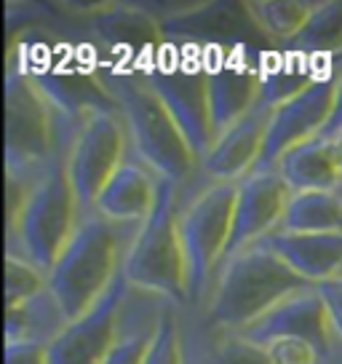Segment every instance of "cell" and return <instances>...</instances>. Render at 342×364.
I'll return each instance as SVG.
<instances>
[{
  "label": "cell",
  "instance_id": "7",
  "mask_svg": "<svg viewBox=\"0 0 342 364\" xmlns=\"http://www.w3.org/2000/svg\"><path fill=\"white\" fill-rule=\"evenodd\" d=\"M238 182H209L180 209V236L190 271V300L209 297L233 233Z\"/></svg>",
  "mask_w": 342,
  "mask_h": 364
},
{
  "label": "cell",
  "instance_id": "3",
  "mask_svg": "<svg viewBox=\"0 0 342 364\" xmlns=\"http://www.w3.org/2000/svg\"><path fill=\"white\" fill-rule=\"evenodd\" d=\"M308 287L313 284L297 276L278 255L254 244L219 265L206 297V321L211 330L238 332L265 316L284 297Z\"/></svg>",
  "mask_w": 342,
  "mask_h": 364
},
{
  "label": "cell",
  "instance_id": "32",
  "mask_svg": "<svg viewBox=\"0 0 342 364\" xmlns=\"http://www.w3.org/2000/svg\"><path fill=\"white\" fill-rule=\"evenodd\" d=\"M316 289H319L321 300H324V306H326L331 332H334L337 343H342V273H337V276H331L326 282L316 284Z\"/></svg>",
  "mask_w": 342,
  "mask_h": 364
},
{
  "label": "cell",
  "instance_id": "17",
  "mask_svg": "<svg viewBox=\"0 0 342 364\" xmlns=\"http://www.w3.org/2000/svg\"><path fill=\"white\" fill-rule=\"evenodd\" d=\"M160 177L137 156H126L110 182L104 185L92 212L118 225H142L158 201Z\"/></svg>",
  "mask_w": 342,
  "mask_h": 364
},
{
  "label": "cell",
  "instance_id": "10",
  "mask_svg": "<svg viewBox=\"0 0 342 364\" xmlns=\"http://www.w3.org/2000/svg\"><path fill=\"white\" fill-rule=\"evenodd\" d=\"M131 297V284L123 271L107 289V295L80 318L70 321L57 341L48 346L51 364H104L113 351L123 324V306Z\"/></svg>",
  "mask_w": 342,
  "mask_h": 364
},
{
  "label": "cell",
  "instance_id": "35",
  "mask_svg": "<svg viewBox=\"0 0 342 364\" xmlns=\"http://www.w3.org/2000/svg\"><path fill=\"white\" fill-rule=\"evenodd\" d=\"M340 171H342V153H340ZM340 185H342V182H340Z\"/></svg>",
  "mask_w": 342,
  "mask_h": 364
},
{
  "label": "cell",
  "instance_id": "9",
  "mask_svg": "<svg viewBox=\"0 0 342 364\" xmlns=\"http://www.w3.org/2000/svg\"><path fill=\"white\" fill-rule=\"evenodd\" d=\"M142 73L155 89V94L163 100V105L169 107L174 121L180 124L198 161H204V156L217 139L214 121H211V102H209V68L158 65Z\"/></svg>",
  "mask_w": 342,
  "mask_h": 364
},
{
  "label": "cell",
  "instance_id": "25",
  "mask_svg": "<svg viewBox=\"0 0 342 364\" xmlns=\"http://www.w3.org/2000/svg\"><path fill=\"white\" fill-rule=\"evenodd\" d=\"M294 54H342V0H321L308 24L284 46Z\"/></svg>",
  "mask_w": 342,
  "mask_h": 364
},
{
  "label": "cell",
  "instance_id": "2",
  "mask_svg": "<svg viewBox=\"0 0 342 364\" xmlns=\"http://www.w3.org/2000/svg\"><path fill=\"white\" fill-rule=\"evenodd\" d=\"M126 228L128 225L110 223L96 212H83L78 230L48 273V292L67 321L89 314L121 276L126 252L134 239H126Z\"/></svg>",
  "mask_w": 342,
  "mask_h": 364
},
{
  "label": "cell",
  "instance_id": "27",
  "mask_svg": "<svg viewBox=\"0 0 342 364\" xmlns=\"http://www.w3.org/2000/svg\"><path fill=\"white\" fill-rule=\"evenodd\" d=\"M48 289V273L19 252L6 255V308L22 306Z\"/></svg>",
  "mask_w": 342,
  "mask_h": 364
},
{
  "label": "cell",
  "instance_id": "34",
  "mask_svg": "<svg viewBox=\"0 0 342 364\" xmlns=\"http://www.w3.org/2000/svg\"><path fill=\"white\" fill-rule=\"evenodd\" d=\"M337 97H334V110H331V118H329V126H326V132L321 136H326V139H337L342 134V73H337Z\"/></svg>",
  "mask_w": 342,
  "mask_h": 364
},
{
  "label": "cell",
  "instance_id": "22",
  "mask_svg": "<svg viewBox=\"0 0 342 364\" xmlns=\"http://www.w3.org/2000/svg\"><path fill=\"white\" fill-rule=\"evenodd\" d=\"M67 324V316L46 289L43 295L33 297L22 306L6 308V343L35 341L51 346V341H57Z\"/></svg>",
  "mask_w": 342,
  "mask_h": 364
},
{
  "label": "cell",
  "instance_id": "5",
  "mask_svg": "<svg viewBox=\"0 0 342 364\" xmlns=\"http://www.w3.org/2000/svg\"><path fill=\"white\" fill-rule=\"evenodd\" d=\"M80 217L83 209L70 185L65 156H59L40 171L22 206V215L13 228H9V250L19 252L38 268L51 273L72 233L78 230Z\"/></svg>",
  "mask_w": 342,
  "mask_h": 364
},
{
  "label": "cell",
  "instance_id": "15",
  "mask_svg": "<svg viewBox=\"0 0 342 364\" xmlns=\"http://www.w3.org/2000/svg\"><path fill=\"white\" fill-rule=\"evenodd\" d=\"M270 107H257L246 118H241L236 126L214 139L211 150L204 156L198 169L204 171L209 182H241L249 177L251 171L260 166L267 139V126H270Z\"/></svg>",
  "mask_w": 342,
  "mask_h": 364
},
{
  "label": "cell",
  "instance_id": "20",
  "mask_svg": "<svg viewBox=\"0 0 342 364\" xmlns=\"http://www.w3.org/2000/svg\"><path fill=\"white\" fill-rule=\"evenodd\" d=\"M340 139H310L305 145H297L278 161L275 171L284 177L292 193L305 191H337L342 182L340 171Z\"/></svg>",
  "mask_w": 342,
  "mask_h": 364
},
{
  "label": "cell",
  "instance_id": "36",
  "mask_svg": "<svg viewBox=\"0 0 342 364\" xmlns=\"http://www.w3.org/2000/svg\"><path fill=\"white\" fill-rule=\"evenodd\" d=\"M337 139H340V142H342V134H340V136H337Z\"/></svg>",
  "mask_w": 342,
  "mask_h": 364
},
{
  "label": "cell",
  "instance_id": "23",
  "mask_svg": "<svg viewBox=\"0 0 342 364\" xmlns=\"http://www.w3.org/2000/svg\"><path fill=\"white\" fill-rule=\"evenodd\" d=\"M281 230L292 233H342V193L305 191L292 193Z\"/></svg>",
  "mask_w": 342,
  "mask_h": 364
},
{
  "label": "cell",
  "instance_id": "6",
  "mask_svg": "<svg viewBox=\"0 0 342 364\" xmlns=\"http://www.w3.org/2000/svg\"><path fill=\"white\" fill-rule=\"evenodd\" d=\"M62 124H70L54 110L46 94L35 86L27 70L9 65L6 73V169L40 174L51 161L65 156Z\"/></svg>",
  "mask_w": 342,
  "mask_h": 364
},
{
  "label": "cell",
  "instance_id": "11",
  "mask_svg": "<svg viewBox=\"0 0 342 364\" xmlns=\"http://www.w3.org/2000/svg\"><path fill=\"white\" fill-rule=\"evenodd\" d=\"M337 75H324L310 86L305 94L294 97L292 102L275 107L267 126L263 161L257 169H275L278 161L297 145L319 139L329 126L334 97H337ZM254 169V171H257Z\"/></svg>",
  "mask_w": 342,
  "mask_h": 364
},
{
  "label": "cell",
  "instance_id": "19",
  "mask_svg": "<svg viewBox=\"0 0 342 364\" xmlns=\"http://www.w3.org/2000/svg\"><path fill=\"white\" fill-rule=\"evenodd\" d=\"M260 86H263V70L243 62L236 65L225 62L217 68H209V102H211V121L217 136L257 107Z\"/></svg>",
  "mask_w": 342,
  "mask_h": 364
},
{
  "label": "cell",
  "instance_id": "8",
  "mask_svg": "<svg viewBox=\"0 0 342 364\" xmlns=\"http://www.w3.org/2000/svg\"><path fill=\"white\" fill-rule=\"evenodd\" d=\"M126 156L128 134L121 113H94L75 129L65 150V169L83 212H92Z\"/></svg>",
  "mask_w": 342,
  "mask_h": 364
},
{
  "label": "cell",
  "instance_id": "21",
  "mask_svg": "<svg viewBox=\"0 0 342 364\" xmlns=\"http://www.w3.org/2000/svg\"><path fill=\"white\" fill-rule=\"evenodd\" d=\"M92 27L107 46L128 51H145L166 38L163 22L155 19L148 9H139L131 3L104 6L102 11L92 14Z\"/></svg>",
  "mask_w": 342,
  "mask_h": 364
},
{
  "label": "cell",
  "instance_id": "31",
  "mask_svg": "<svg viewBox=\"0 0 342 364\" xmlns=\"http://www.w3.org/2000/svg\"><path fill=\"white\" fill-rule=\"evenodd\" d=\"M265 351L273 364H329V356L316 348L313 343L299 338H281L265 346Z\"/></svg>",
  "mask_w": 342,
  "mask_h": 364
},
{
  "label": "cell",
  "instance_id": "33",
  "mask_svg": "<svg viewBox=\"0 0 342 364\" xmlns=\"http://www.w3.org/2000/svg\"><path fill=\"white\" fill-rule=\"evenodd\" d=\"M6 364H51L48 343L11 341L6 343Z\"/></svg>",
  "mask_w": 342,
  "mask_h": 364
},
{
  "label": "cell",
  "instance_id": "29",
  "mask_svg": "<svg viewBox=\"0 0 342 364\" xmlns=\"http://www.w3.org/2000/svg\"><path fill=\"white\" fill-rule=\"evenodd\" d=\"M145 364H184L182 324H180V316L171 308H163L158 314L155 338H153Z\"/></svg>",
  "mask_w": 342,
  "mask_h": 364
},
{
  "label": "cell",
  "instance_id": "13",
  "mask_svg": "<svg viewBox=\"0 0 342 364\" xmlns=\"http://www.w3.org/2000/svg\"><path fill=\"white\" fill-rule=\"evenodd\" d=\"M238 332L246 341L257 343L260 348L270 346L273 341H281V338H299V341L313 343L329 359L334 356V343H337L334 332H331L326 306H324L316 287H308V289H299L294 295L284 297L265 316L251 321L249 327H243Z\"/></svg>",
  "mask_w": 342,
  "mask_h": 364
},
{
  "label": "cell",
  "instance_id": "30",
  "mask_svg": "<svg viewBox=\"0 0 342 364\" xmlns=\"http://www.w3.org/2000/svg\"><path fill=\"white\" fill-rule=\"evenodd\" d=\"M155 327H158V318L153 324H134L128 330H123L121 324V335L104 364H145L153 338H155Z\"/></svg>",
  "mask_w": 342,
  "mask_h": 364
},
{
  "label": "cell",
  "instance_id": "16",
  "mask_svg": "<svg viewBox=\"0 0 342 364\" xmlns=\"http://www.w3.org/2000/svg\"><path fill=\"white\" fill-rule=\"evenodd\" d=\"M166 38H180V41H193V43H257L265 41L257 24L251 22L246 3H233V0H214V3H201L190 11L171 14L163 22Z\"/></svg>",
  "mask_w": 342,
  "mask_h": 364
},
{
  "label": "cell",
  "instance_id": "12",
  "mask_svg": "<svg viewBox=\"0 0 342 364\" xmlns=\"http://www.w3.org/2000/svg\"><path fill=\"white\" fill-rule=\"evenodd\" d=\"M289 201H292V191L275 169H257L251 171L249 177H243L238 182L233 233H230L228 252H225L222 262H228L238 252L260 244L273 230L284 225Z\"/></svg>",
  "mask_w": 342,
  "mask_h": 364
},
{
  "label": "cell",
  "instance_id": "18",
  "mask_svg": "<svg viewBox=\"0 0 342 364\" xmlns=\"http://www.w3.org/2000/svg\"><path fill=\"white\" fill-rule=\"evenodd\" d=\"M260 244L313 287L342 271V233H292L278 228Z\"/></svg>",
  "mask_w": 342,
  "mask_h": 364
},
{
  "label": "cell",
  "instance_id": "24",
  "mask_svg": "<svg viewBox=\"0 0 342 364\" xmlns=\"http://www.w3.org/2000/svg\"><path fill=\"white\" fill-rule=\"evenodd\" d=\"M251 22L265 41L286 46L305 24L316 9V0H243Z\"/></svg>",
  "mask_w": 342,
  "mask_h": 364
},
{
  "label": "cell",
  "instance_id": "26",
  "mask_svg": "<svg viewBox=\"0 0 342 364\" xmlns=\"http://www.w3.org/2000/svg\"><path fill=\"white\" fill-rule=\"evenodd\" d=\"M321 78L319 70L308 68L302 59H281L278 65L263 70V86H260V105L263 107H281L292 102Z\"/></svg>",
  "mask_w": 342,
  "mask_h": 364
},
{
  "label": "cell",
  "instance_id": "4",
  "mask_svg": "<svg viewBox=\"0 0 342 364\" xmlns=\"http://www.w3.org/2000/svg\"><path fill=\"white\" fill-rule=\"evenodd\" d=\"M180 185L160 180L155 209L126 252L123 279L142 295H160L184 306L190 300V271L180 236Z\"/></svg>",
  "mask_w": 342,
  "mask_h": 364
},
{
  "label": "cell",
  "instance_id": "28",
  "mask_svg": "<svg viewBox=\"0 0 342 364\" xmlns=\"http://www.w3.org/2000/svg\"><path fill=\"white\" fill-rule=\"evenodd\" d=\"M206 364H273L265 348L246 341L236 330H211Z\"/></svg>",
  "mask_w": 342,
  "mask_h": 364
},
{
  "label": "cell",
  "instance_id": "1",
  "mask_svg": "<svg viewBox=\"0 0 342 364\" xmlns=\"http://www.w3.org/2000/svg\"><path fill=\"white\" fill-rule=\"evenodd\" d=\"M113 94L118 113L126 124L128 145L139 161H145L160 180L182 188L201 166L187 136L174 121L142 70H107L102 73Z\"/></svg>",
  "mask_w": 342,
  "mask_h": 364
},
{
  "label": "cell",
  "instance_id": "37",
  "mask_svg": "<svg viewBox=\"0 0 342 364\" xmlns=\"http://www.w3.org/2000/svg\"><path fill=\"white\" fill-rule=\"evenodd\" d=\"M340 273H342V271H340Z\"/></svg>",
  "mask_w": 342,
  "mask_h": 364
},
{
  "label": "cell",
  "instance_id": "14",
  "mask_svg": "<svg viewBox=\"0 0 342 364\" xmlns=\"http://www.w3.org/2000/svg\"><path fill=\"white\" fill-rule=\"evenodd\" d=\"M27 75L35 80V86L46 94V100L54 105L59 115H65L70 124L80 126L94 113H118L113 94L107 89L102 75L89 70L57 65V68H27Z\"/></svg>",
  "mask_w": 342,
  "mask_h": 364
}]
</instances>
